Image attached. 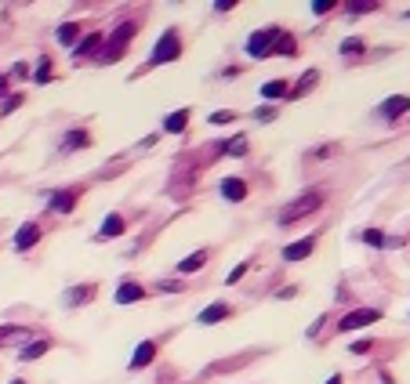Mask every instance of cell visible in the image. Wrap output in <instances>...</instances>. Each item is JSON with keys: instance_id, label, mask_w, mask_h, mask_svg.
<instances>
[{"instance_id": "1", "label": "cell", "mask_w": 410, "mask_h": 384, "mask_svg": "<svg viewBox=\"0 0 410 384\" xmlns=\"http://www.w3.org/2000/svg\"><path fill=\"white\" fill-rule=\"evenodd\" d=\"M247 51H250V58H269V55H294L298 51V44H294V37H287L279 26H269V29H258L255 37L247 40Z\"/></svg>"}, {"instance_id": "2", "label": "cell", "mask_w": 410, "mask_h": 384, "mask_svg": "<svg viewBox=\"0 0 410 384\" xmlns=\"http://www.w3.org/2000/svg\"><path fill=\"white\" fill-rule=\"evenodd\" d=\"M320 203H323V196H320V192H305V196H298V200H291L287 207H283V214H279V225H291V221L309 218V214L316 210Z\"/></svg>"}, {"instance_id": "3", "label": "cell", "mask_w": 410, "mask_h": 384, "mask_svg": "<svg viewBox=\"0 0 410 384\" xmlns=\"http://www.w3.org/2000/svg\"><path fill=\"white\" fill-rule=\"evenodd\" d=\"M131 37H135V22H123L116 33H113V40L106 44V51L99 55V62H116L123 51H128V44H131Z\"/></svg>"}, {"instance_id": "4", "label": "cell", "mask_w": 410, "mask_h": 384, "mask_svg": "<svg viewBox=\"0 0 410 384\" xmlns=\"http://www.w3.org/2000/svg\"><path fill=\"white\" fill-rule=\"evenodd\" d=\"M182 55V40L174 29H167V33L160 37V44H156V51L149 55V66H164V62H174Z\"/></svg>"}, {"instance_id": "5", "label": "cell", "mask_w": 410, "mask_h": 384, "mask_svg": "<svg viewBox=\"0 0 410 384\" xmlns=\"http://www.w3.org/2000/svg\"><path fill=\"white\" fill-rule=\"evenodd\" d=\"M382 319V312L377 308H356V312H349L341 319V327L338 330H360V327H370V323H377Z\"/></svg>"}, {"instance_id": "6", "label": "cell", "mask_w": 410, "mask_h": 384, "mask_svg": "<svg viewBox=\"0 0 410 384\" xmlns=\"http://www.w3.org/2000/svg\"><path fill=\"white\" fill-rule=\"evenodd\" d=\"M94 294H99V286H94V283H80V286H70V290H66V305H70V308H77V305H87Z\"/></svg>"}, {"instance_id": "7", "label": "cell", "mask_w": 410, "mask_h": 384, "mask_svg": "<svg viewBox=\"0 0 410 384\" xmlns=\"http://www.w3.org/2000/svg\"><path fill=\"white\" fill-rule=\"evenodd\" d=\"M406 109H410V94H396V98H389V102L382 106V116H385L389 123H396Z\"/></svg>"}, {"instance_id": "8", "label": "cell", "mask_w": 410, "mask_h": 384, "mask_svg": "<svg viewBox=\"0 0 410 384\" xmlns=\"http://www.w3.org/2000/svg\"><path fill=\"white\" fill-rule=\"evenodd\" d=\"M316 250V239H301V243H291V247H283V261H301V258H309V254Z\"/></svg>"}, {"instance_id": "9", "label": "cell", "mask_w": 410, "mask_h": 384, "mask_svg": "<svg viewBox=\"0 0 410 384\" xmlns=\"http://www.w3.org/2000/svg\"><path fill=\"white\" fill-rule=\"evenodd\" d=\"M40 239V225H33V221H26V225L15 232V250H29Z\"/></svg>"}, {"instance_id": "10", "label": "cell", "mask_w": 410, "mask_h": 384, "mask_svg": "<svg viewBox=\"0 0 410 384\" xmlns=\"http://www.w3.org/2000/svg\"><path fill=\"white\" fill-rule=\"evenodd\" d=\"M77 196H80L77 188H66V192H55V196H51V210H55V214H70V210L77 207Z\"/></svg>"}, {"instance_id": "11", "label": "cell", "mask_w": 410, "mask_h": 384, "mask_svg": "<svg viewBox=\"0 0 410 384\" xmlns=\"http://www.w3.org/2000/svg\"><path fill=\"white\" fill-rule=\"evenodd\" d=\"M142 298H145V290H142L138 283H131V279L116 286V305H135V301H142Z\"/></svg>"}, {"instance_id": "12", "label": "cell", "mask_w": 410, "mask_h": 384, "mask_svg": "<svg viewBox=\"0 0 410 384\" xmlns=\"http://www.w3.org/2000/svg\"><path fill=\"white\" fill-rule=\"evenodd\" d=\"M229 315H233V308L218 301V305H211V308L200 312V323H204V327H214V323H222V319H229Z\"/></svg>"}, {"instance_id": "13", "label": "cell", "mask_w": 410, "mask_h": 384, "mask_svg": "<svg viewBox=\"0 0 410 384\" xmlns=\"http://www.w3.org/2000/svg\"><path fill=\"white\" fill-rule=\"evenodd\" d=\"M153 356H156V341H142V344L135 348V356H131V370L149 366V363H153Z\"/></svg>"}, {"instance_id": "14", "label": "cell", "mask_w": 410, "mask_h": 384, "mask_svg": "<svg viewBox=\"0 0 410 384\" xmlns=\"http://www.w3.org/2000/svg\"><path fill=\"white\" fill-rule=\"evenodd\" d=\"M316 84H320V69H309V73H305V77H301V80L291 87V94H287V98H305V94H309L312 87H316Z\"/></svg>"}, {"instance_id": "15", "label": "cell", "mask_w": 410, "mask_h": 384, "mask_svg": "<svg viewBox=\"0 0 410 384\" xmlns=\"http://www.w3.org/2000/svg\"><path fill=\"white\" fill-rule=\"evenodd\" d=\"M204 265H207V250H196V254H189V258L178 261V272H182V276H193V272H200Z\"/></svg>"}, {"instance_id": "16", "label": "cell", "mask_w": 410, "mask_h": 384, "mask_svg": "<svg viewBox=\"0 0 410 384\" xmlns=\"http://www.w3.org/2000/svg\"><path fill=\"white\" fill-rule=\"evenodd\" d=\"M287 94H291L287 80H269V84H262V98H269V102H279V98H287Z\"/></svg>"}, {"instance_id": "17", "label": "cell", "mask_w": 410, "mask_h": 384, "mask_svg": "<svg viewBox=\"0 0 410 384\" xmlns=\"http://www.w3.org/2000/svg\"><path fill=\"white\" fill-rule=\"evenodd\" d=\"M123 232V218L120 214H109L106 221H102V229H99V243H106V239H113V236H120Z\"/></svg>"}, {"instance_id": "18", "label": "cell", "mask_w": 410, "mask_h": 384, "mask_svg": "<svg viewBox=\"0 0 410 384\" xmlns=\"http://www.w3.org/2000/svg\"><path fill=\"white\" fill-rule=\"evenodd\" d=\"M222 196H226V200H243V196H247L243 178H226V181H222Z\"/></svg>"}, {"instance_id": "19", "label": "cell", "mask_w": 410, "mask_h": 384, "mask_svg": "<svg viewBox=\"0 0 410 384\" xmlns=\"http://www.w3.org/2000/svg\"><path fill=\"white\" fill-rule=\"evenodd\" d=\"M91 145V135L87 131H70L66 138H62V152H70V149H87Z\"/></svg>"}, {"instance_id": "20", "label": "cell", "mask_w": 410, "mask_h": 384, "mask_svg": "<svg viewBox=\"0 0 410 384\" xmlns=\"http://www.w3.org/2000/svg\"><path fill=\"white\" fill-rule=\"evenodd\" d=\"M48 348H51V341H33V344H26V348L18 351V359H22V363H33V359L44 356Z\"/></svg>"}, {"instance_id": "21", "label": "cell", "mask_w": 410, "mask_h": 384, "mask_svg": "<svg viewBox=\"0 0 410 384\" xmlns=\"http://www.w3.org/2000/svg\"><path fill=\"white\" fill-rule=\"evenodd\" d=\"M185 123H189V109H178V113H171V116L164 120V131H167V135H178V131H185Z\"/></svg>"}, {"instance_id": "22", "label": "cell", "mask_w": 410, "mask_h": 384, "mask_svg": "<svg viewBox=\"0 0 410 384\" xmlns=\"http://www.w3.org/2000/svg\"><path fill=\"white\" fill-rule=\"evenodd\" d=\"M77 33H80V26H77V22H66V26H58V44L73 47V44H77Z\"/></svg>"}, {"instance_id": "23", "label": "cell", "mask_w": 410, "mask_h": 384, "mask_svg": "<svg viewBox=\"0 0 410 384\" xmlns=\"http://www.w3.org/2000/svg\"><path fill=\"white\" fill-rule=\"evenodd\" d=\"M99 47H102V37H99V33H91L84 44H77V47H73V55H77V58H84V55H94Z\"/></svg>"}, {"instance_id": "24", "label": "cell", "mask_w": 410, "mask_h": 384, "mask_svg": "<svg viewBox=\"0 0 410 384\" xmlns=\"http://www.w3.org/2000/svg\"><path fill=\"white\" fill-rule=\"evenodd\" d=\"M222 152H226V156H247V138L240 135V138L226 142V145H222Z\"/></svg>"}, {"instance_id": "25", "label": "cell", "mask_w": 410, "mask_h": 384, "mask_svg": "<svg viewBox=\"0 0 410 384\" xmlns=\"http://www.w3.org/2000/svg\"><path fill=\"white\" fill-rule=\"evenodd\" d=\"M233 120H236L233 109H218V113H211V123H214V127H226V123H233Z\"/></svg>"}, {"instance_id": "26", "label": "cell", "mask_w": 410, "mask_h": 384, "mask_svg": "<svg viewBox=\"0 0 410 384\" xmlns=\"http://www.w3.org/2000/svg\"><path fill=\"white\" fill-rule=\"evenodd\" d=\"M363 243H370V247H385L389 236H385V232H377V229H367V232H363Z\"/></svg>"}, {"instance_id": "27", "label": "cell", "mask_w": 410, "mask_h": 384, "mask_svg": "<svg viewBox=\"0 0 410 384\" xmlns=\"http://www.w3.org/2000/svg\"><path fill=\"white\" fill-rule=\"evenodd\" d=\"M377 4H370V0H356V4H349V11L353 15H363V11H374Z\"/></svg>"}, {"instance_id": "28", "label": "cell", "mask_w": 410, "mask_h": 384, "mask_svg": "<svg viewBox=\"0 0 410 384\" xmlns=\"http://www.w3.org/2000/svg\"><path fill=\"white\" fill-rule=\"evenodd\" d=\"M255 120H262V123H269V120H276V109H269V106H262V109H255Z\"/></svg>"}, {"instance_id": "29", "label": "cell", "mask_w": 410, "mask_h": 384, "mask_svg": "<svg viewBox=\"0 0 410 384\" xmlns=\"http://www.w3.org/2000/svg\"><path fill=\"white\" fill-rule=\"evenodd\" d=\"M353 51H363V44L360 40H345L341 44V55H353Z\"/></svg>"}, {"instance_id": "30", "label": "cell", "mask_w": 410, "mask_h": 384, "mask_svg": "<svg viewBox=\"0 0 410 384\" xmlns=\"http://www.w3.org/2000/svg\"><path fill=\"white\" fill-rule=\"evenodd\" d=\"M334 8V0H316V4H312V11L316 15H323V11H331Z\"/></svg>"}, {"instance_id": "31", "label": "cell", "mask_w": 410, "mask_h": 384, "mask_svg": "<svg viewBox=\"0 0 410 384\" xmlns=\"http://www.w3.org/2000/svg\"><path fill=\"white\" fill-rule=\"evenodd\" d=\"M160 290L174 294V290H182V283H178V279H164V283H160Z\"/></svg>"}, {"instance_id": "32", "label": "cell", "mask_w": 410, "mask_h": 384, "mask_svg": "<svg viewBox=\"0 0 410 384\" xmlns=\"http://www.w3.org/2000/svg\"><path fill=\"white\" fill-rule=\"evenodd\" d=\"M243 272H247V265H236V269L226 276V283H236V279H243Z\"/></svg>"}, {"instance_id": "33", "label": "cell", "mask_w": 410, "mask_h": 384, "mask_svg": "<svg viewBox=\"0 0 410 384\" xmlns=\"http://www.w3.org/2000/svg\"><path fill=\"white\" fill-rule=\"evenodd\" d=\"M363 351H370V341H356L353 344V356H363Z\"/></svg>"}, {"instance_id": "34", "label": "cell", "mask_w": 410, "mask_h": 384, "mask_svg": "<svg viewBox=\"0 0 410 384\" xmlns=\"http://www.w3.org/2000/svg\"><path fill=\"white\" fill-rule=\"evenodd\" d=\"M8 337H15V330H4V327H0V341H8Z\"/></svg>"}, {"instance_id": "35", "label": "cell", "mask_w": 410, "mask_h": 384, "mask_svg": "<svg viewBox=\"0 0 410 384\" xmlns=\"http://www.w3.org/2000/svg\"><path fill=\"white\" fill-rule=\"evenodd\" d=\"M4 91H8V77H0V98H4Z\"/></svg>"}, {"instance_id": "36", "label": "cell", "mask_w": 410, "mask_h": 384, "mask_svg": "<svg viewBox=\"0 0 410 384\" xmlns=\"http://www.w3.org/2000/svg\"><path fill=\"white\" fill-rule=\"evenodd\" d=\"M327 384H341V377H331V380H327Z\"/></svg>"}, {"instance_id": "37", "label": "cell", "mask_w": 410, "mask_h": 384, "mask_svg": "<svg viewBox=\"0 0 410 384\" xmlns=\"http://www.w3.org/2000/svg\"><path fill=\"white\" fill-rule=\"evenodd\" d=\"M11 384H26V380H11Z\"/></svg>"}, {"instance_id": "38", "label": "cell", "mask_w": 410, "mask_h": 384, "mask_svg": "<svg viewBox=\"0 0 410 384\" xmlns=\"http://www.w3.org/2000/svg\"><path fill=\"white\" fill-rule=\"evenodd\" d=\"M406 18H410V11H406Z\"/></svg>"}]
</instances>
